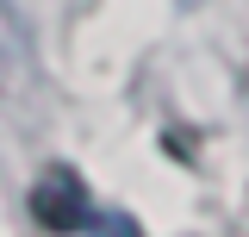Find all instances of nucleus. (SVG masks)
<instances>
[{
    "label": "nucleus",
    "mask_w": 249,
    "mask_h": 237,
    "mask_svg": "<svg viewBox=\"0 0 249 237\" xmlns=\"http://www.w3.org/2000/svg\"><path fill=\"white\" fill-rule=\"evenodd\" d=\"M31 218L44 225L50 237H75V231H106V237H137L131 218H112V212L93 206L88 181L75 169H44L37 187H31Z\"/></svg>",
    "instance_id": "obj_1"
}]
</instances>
